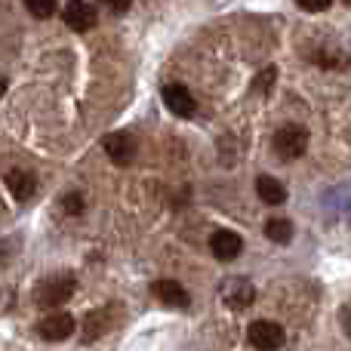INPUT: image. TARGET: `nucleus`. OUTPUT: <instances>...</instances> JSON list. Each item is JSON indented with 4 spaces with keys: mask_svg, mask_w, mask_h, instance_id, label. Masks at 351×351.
I'll return each instance as SVG.
<instances>
[{
    "mask_svg": "<svg viewBox=\"0 0 351 351\" xmlns=\"http://www.w3.org/2000/svg\"><path fill=\"white\" fill-rule=\"evenodd\" d=\"M299 6H302L305 12H324V10H330L333 6V0H296Z\"/></svg>",
    "mask_w": 351,
    "mask_h": 351,
    "instance_id": "a211bd4d",
    "label": "nucleus"
},
{
    "mask_svg": "<svg viewBox=\"0 0 351 351\" xmlns=\"http://www.w3.org/2000/svg\"><path fill=\"white\" fill-rule=\"evenodd\" d=\"M305 148H308V130L299 127V123H287V127H280L278 136H274V152L284 160L302 158Z\"/></svg>",
    "mask_w": 351,
    "mask_h": 351,
    "instance_id": "f03ea898",
    "label": "nucleus"
},
{
    "mask_svg": "<svg viewBox=\"0 0 351 351\" xmlns=\"http://www.w3.org/2000/svg\"><path fill=\"white\" fill-rule=\"evenodd\" d=\"M274 77H278V71H274V68L262 71L259 77L253 80V90H256V93H268V90H271V84H274Z\"/></svg>",
    "mask_w": 351,
    "mask_h": 351,
    "instance_id": "dca6fc26",
    "label": "nucleus"
},
{
    "mask_svg": "<svg viewBox=\"0 0 351 351\" xmlns=\"http://www.w3.org/2000/svg\"><path fill=\"white\" fill-rule=\"evenodd\" d=\"M25 6H28V12L37 19H49L56 12V0H25Z\"/></svg>",
    "mask_w": 351,
    "mask_h": 351,
    "instance_id": "2eb2a0df",
    "label": "nucleus"
},
{
    "mask_svg": "<svg viewBox=\"0 0 351 351\" xmlns=\"http://www.w3.org/2000/svg\"><path fill=\"white\" fill-rule=\"evenodd\" d=\"M71 296H74V274H68V271L49 274V278H43L40 284L34 287V305L37 308L59 311Z\"/></svg>",
    "mask_w": 351,
    "mask_h": 351,
    "instance_id": "f257e3e1",
    "label": "nucleus"
},
{
    "mask_svg": "<svg viewBox=\"0 0 351 351\" xmlns=\"http://www.w3.org/2000/svg\"><path fill=\"white\" fill-rule=\"evenodd\" d=\"M152 293L167 305V308H188V305H191L188 290L182 284H176V280H158V284L152 287Z\"/></svg>",
    "mask_w": 351,
    "mask_h": 351,
    "instance_id": "9d476101",
    "label": "nucleus"
},
{
    "mask_svg": "<svg viewBox=\"0 0 351 351\" xmlns=\"http://www.w3.org/2000/svg\"><path fill=\"white\" fill-rule=\"evenodd\" d=\"M74 330H77V324H74V317L68 315V311H49V315L37 324V333L47 342H65Z\"/></svg>",
    "mask_w": 351,
    "mask_h": 351,
    "instance_id": "20e7f679",
    "label": "nucleus"
},
{
    "mask_svg": "<svg viewBox=\"0 0 351 351\" xmlns=\"http://www.w3.org/2000/svg\"><path fill=\"white\" fill-rule=\"evenodd\" d=\"M99 3H102L108 12H127L133 0H99Z\"/></svg>",
    "mask_w": 351,
    "mask_h": 351,
    "instance_id": "6ab92c4d",
    "label": "nucleus"
},
{
    "mask_svg": "<svg viewBox=\"0 0 351 351\" xmlns=\"http://www.w3.org/2000/svg\"><path fill=\"white\" fill-rule=\"evenodd\" d=\"M6 86H10V84H6V80H3V77H0V99H3V93H6Z\"/></svg>",
    "mask_w": 351,
    "mask_h": 351,
    "instance_id": "412c9836",
    "label": "nucleus"
},
{
    "mask_svg": "<svg viewBox=\"0 0 351 351\" xmlns=\"http://www.w3.org/2000/svg\"><path fill=\"white\" fill-rule=\"evenodd\" d=\"M164 102L176 117H191L194 108H197V102H194L191 90H188L185 84H167L164 86Z\"/></svg>",
    "mask_w": 351,
    "mask_h": 351,
    "instance_id": "0eeeda50",
    "label": "nucleus"
},
{
    "mask_svg": "<svg viewBox=\"0 0 351 351\" xmlns=\"http://www.w3.org/2000/svg\"><path fill=\"white\" fill-rule=\"evenodd\" d=\"M346 3H351V0H346Z\"/></svg>",
    "mask_w": 351,
    "mask_h": 351,
    "instance_id": "4be33fe9",
    "label": "nucleus"
},
{
    "mask_svg": "<svg viewBox=\"0 0 351 351\" xmlns=\"http://www.w3.org/2000/svg\"><path fill=\"white\" fill-rule=\"evenodd\" d=\"M210 250H213V256H216L219 262H231V259H237V256H241L243 241H241V234L222 228V231H216V234L210 237Z\"/></svg>",
    "mask_w": 351,
    "mask_h": 351,
    "instance_id": "6e6552de",
    "label": "nucleus"
},
{
    "mask_svg": "<svg viewBox=\"0 0 351 351\" xmlns=\"http://www.w3.org/2000/svg\"><path fill=\"white\" fill-rule=\"evenodd\" d=\"M247 336H250V342H253V348H259V351H278L287 342L284 327L274 321H253Z\"/></svg>",
    "mask_w": 351,
    "mask_h": 351,
    "instance_id": "7ed1b4c3",
    "label": "nucleus"
},
{
    "mask_svg": "<svg viewBox=\"0 0 351 351\" xmlns=\"http://www.w3.org/2000/svg\"><path fill=\"white\" fill-rule=\"evenodd\" d=\"M222 299H225V305H228V308L241 311V308H250V305H253L256 290H253V284H250V280L231 278V280H225V287H222Z\"/></svg>",
    "mask_w": 351,
    "mask_h": 351,
    "instance_id": "423d86ee",
    "label": "nucleus"
},
{
    "mask_svg": "<svg viewBox=\"0 0 351 351\" xmlns=\"http://www.w3.org/2000/svg\"><path fill=\"white\" fill-rule=\"evenodd\" d=\"M256 191H259V197L265 200L268 206L287 204V188L280 185L274 176H259V179H256Z\"/></svg>",
    "mask_w": 351,
    "mask_h": 351,
    "instance_id": "f8f14e48",
    "label": "nucleus"
},
{
    "mask_svg": "<svg viewBox=\"0 0 351 351\" xmlns=\"http://www.w3.org/2000/svg\"><path fill=\"white\" fill-rule=\"evenodd\" d=\"M62 19H65V25L71 31H77V34H84V31H93L96 28V10H93L86 0H68L65 3V12H62Z\"/></svg>",
    "mask_w": 351,
    "mask_h": 351,
    "instance_id": "39448f33",
    "label": "nucleus"
},
{
    "mask_svg": "<svg viewBox=\"0 0 351 351\" xmlns=\"http://www.w3.org/2000/svg\"><path fill=\"white\" fill-rule=\"evenodd\" d=\"M342 327H346V330H348V336H351V305H348L346 311H342Z\"/></svg>",
    "mask_w": 351,
    "mask_h": 351,
    "instance_id": "aec40b11",
    "label": "nucleus"
},
{
    "mask_svg": "<svg viewBox=\"0 0 351 351\" xmlns=\"http://www.w3.org/2000/svg\"><path fill=\"white\" fill-rule=\"evenodd\" d=\"M265 234H268V241H274V243H290V237H293L290 219H268Z\"/></svg>",
    "mask_w": 351,
    "mask_h": 351,
    "instance_id": "4468645a",
    "label": "nucleus"
},
{
    "mask_svg": "<svg viewBox=\"0 0 351 351\" xmlns=\"http://www.w3.org/2000/svg\"><path fill=\"white\" fill-rule=\"evenodd\" d=\"M108 327H111V308H96L84 321V342H96L102 333H108Z\"/></svg>",
    "mask_w": 351,
    "mask_h": 351,
    "instance_id": "ddd939ff",
    "label": "nucleus"
},
{
    "mask_svg": "<svg viewBox=\"0 0 351 351\" xmlns=\"http://www.w3.org/2000/svg\"><path fill=\"white\" fill-rule=\"evenodd\" d=\"M62 210L77 216V213L84 210V197H80V194H65V197H62Z\"/></svg>",
    "mask_w": 351,
    "mask_h": 351,
    "instance_id": "f3484780",
    "label": "nucleus"
},
{
    "mask_svg": "<svg viewBox=\"0 0 351 351\" xmlns=\"http://www.w3.org/2000/svg\"><path fill=\"white\" fill-rule=\"evenodd\" d=\"M6 188H10V194L19 204H25V200H31L37 191V176L28 170H10L6 173Z\"/></svg>",
    "mask_w": 351,
    "mask_h": 351,
    "instance_id": "9b49d317",
    "label": "nucleus"
},
{
    "mask_svg": "<svg viewBox=\"0 0 351 351\" xmlns=\"http://www.w3.org/2000/svg\"><path fill=\"white\" fill-rule=\"evenodd\" d=\"M102 148L108 152V158L114 160V164H121V167H127L130 160H133V154H136V142H133V136H130V133H111V136H105Z\"/></svg>",
    "mask_w": 351,
    "mask_h": 351,
    "instance_id": "1a4fd4ad",
    "label": "nucleus"
}]
</instances>
